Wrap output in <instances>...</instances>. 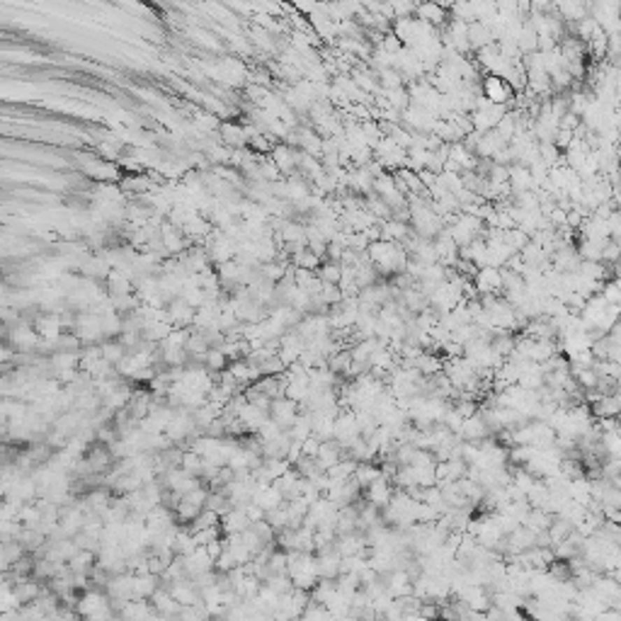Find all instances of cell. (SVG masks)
Here are the masks:
<instances>
[{
  "instance_id": "obj_1",
  "label": "cell",
  "mask_w": 621,
  "mask_h": 621,
  "mask_svg": "<svg viewBox=\"0 0 621 621\" xmlns=\"http://www.w3.org/2000/svg\"><path fill=\"white\" fill-rule=\"evenodd\" d=\"M480 95L493 102V105H507L515 97V87L505 78L488 73L485 78H480Z\"/></svg>"
},
{
  "instance_id": "obj_6",
  "label": "cell",
  "mask_w": 621,
  "mask_h": 621,
  "mask_svg": "<svg viewBox=\"0 0 621 621\" xmlns=\"http://www.w3.org/2000/svg\"><path fill=\"white\" fill-rule=\"evenodd\" d=\"M413 10H415L417 20L429 22L432 27H439V24L449 22V20H447L449 17L447 8H444V5H439V3H434V0H420V3H417Z\"/></svg>"
},
{
  "instance_id": "obj_11",
  "label": "cell",
  "mask_w": 621,
  "mask_h": 621,
  "mask_svg": "<svg viewBox=\"0 0 621 621\" xmlns=\"http://www.w3.org/2000/svg\"><path fill=\"white\" fill-rule=\"evenodd\" d=\"M379 476H381V471H379V464L376 462H359L355 466V471H352V478L357 480V485H359L362 490H364L369 483H374Z\"/></svg>"
},
{
  "instance_id": "obj_4",
  "label": "cell",
  "mask_w": 621,
  "mask_h": 621,
  "mask_svg": "<svg viewBox=\"0 0 621 621\" xmlns=\"http://www.w3.org/2000/svg\"><path fill=\"white\" fill-rule=\"evenodd\" d=\"M297 415H299L297 401H292V398H287V396L272 398V417L279 427H284V429L292 427V422L297 420Z\"/></svg>"
},
{
  "instance_id": "obj_7",
  "label": "cell",
  "mask_w": 621,
  "mask_h": 621,
  "mask_svg": "<svg viewBox=\"0 0 621 621\" xmlns=\"http://www.w3.org/2000/svg\"><path fill=\"white\" fill-rule=\"evenodd\" d=\"M391 495H393V483H391V480H386V478H381V476L374 480V483H369L364 488L366 503H371L376 507H384L388 500H391Z\"/></svg>"
},
{
  "instance_id": "obj_9",
  "label": "cell",
  "mask_w": 621,
  "mask_h": 621,
  "mask_svg": "<svg viewBox=\"0 0 621 621\" xmlns=\"http://www.w3.org/2000/svg\"><path fill=\"white\" fill-rule=\"evenodd\" d=\"M466 39H469V46L471 49H483V46L493 44V32H490V27H485L483 22H478V20H473V22L466 24Z\"/></svg>"
},
{
  "instance_id": "obj_15",
  "label": "cell",
  "mask_w": 621,
  "mask_h": 621,
  "mask_svg": "<svg viewBox=\"0 0 621 621\" xmlns=\"http://www.w3.org/2000/svg\"><path fill=\"white\" fill-rule=\"evenodd\" d=\"M274 153H277V163H279V168H282V170H287V173L294 168V163H299V155H297V158H294V153L289 151L287 146H279Z\"/></svg>"
},
{
  "instance_id": "obj_14",
  "label": "cell",
  "mask_w": 621,
  "mask_h": 621,
  "mask_svg": "<svg viewBox=\"0 0 621 621\" xmlns=\"http://www.w3.org/2000/svg\"><path fill=\"white\" fill-rule=\"evenodd\" d=\"M442 425L449 429V432H454V434H459L462 432V425H464V417L459 415L457 413V408H449L447 413H444V417H442Z\"/></svg>"
},
{
  "instance_id": "obj_3",
  "label": "cell",
  "mask_w": 621,
  "mask_h": 621,
  "mask_svg": "<svg viewBox=\"0 0 621 621\" xmlns=\"http://www.w3.org/2000/svg\"><path fill=\"white\" fill-rule=\"evenodd\" d=\"M473 287L478 294H503V277H500V267H480L473 274Z\"/></svg>"
},
{
  "instance_id": "obj_13",
  "label": "cell",
  "mask_w": 621,
  "mask_h": 621,
  "mask_svg": "<svg viewBox=\"0 0 621 621\" xmlns=\"http://www.w3.org/2000/svg\"><path fill=\"white\" fill-rule=\"evenodd\" d=\"M320 299H323L325 306H335V304L343 301V289L338 287V284H328L323 282V287H320Z\"/></svg>"
},
{
  "instance_id": "obj_8",
  "label": "cell",
  "mask_w": 621,
  "mask_h": 621,
  "mask_svg": "<svg viewBox=\"0 0 621 621\" xmlns=\"http://www.w3.org/2000/svg\"><path fill=\"white\" fill-rule=\"evenodd\" d=\"M462 439L464 442H480V439H485L490 434V429L485 427L483 417L478 415V411L473 413V415L464 417V425H462Z\"/></svg>"
},
{
  "instance_id": "obj_2",
  "label": "cell",
  "mask_w": 621,
  "mask_h": 621,
  "mask_svg": "<svg viewBox=\"0 0 621 621\" xmlns=\"http://www.w3.org/2000/svg\"><path fill=\"white\" fill-rule=\"evenodd\" d=\"M357 437H359V425H357L355 413H345V411H340V413H338V417H335V432H333V439H335V442H338L343 449H348Z\"/></svg>"
},
{
  "instance_id": "obj_5",
  "label": "cell",
  "mask_w": 621,
  "mask_h": 621,
  "mask_svg": "<svg viewBox=\"0 0 621 621\" xmlns=\"http://www.w3.org/2000/svg\"><path fill=\"white\" fill-rule=\"evenodd\" d=\"M340 553L335 548H325V551H315V571L318 578H328L335 580L340 576Z\"/></svg>"
},
{
  "instance_id": "obj_12",
  "label": "cell",
  "mask_w": 621,
  "mask_h": 621,
  "mask_svg": "<svg viewBox=\"0 0 621 621\" xmlns=\"http://www.w3.org/2000/svg\"><path fill=\"white\" fill-rule=\"evenodd\" d=\"M294 262H297L299 270H318L320 257L313 250H308V248H301V250L294 252Z\"/></svg>"
},
{
  "instance_id": "obj_10",
  "label": "cell",
  "mask_w": 621,
  "mask_h": 621,
  "mask_svg": "<svg viewBox=\"0 0 621 621\" xmlns=\"http://www.w3.org/2000/svg\"><path fill=\"white\" fill-rule=\"evenodd\" d=\"M343 459V447H340L335 439H325V442L318 444V454H315V462L323 471H328L330 466H335Z\"/></svg>"
}]
</instances>
